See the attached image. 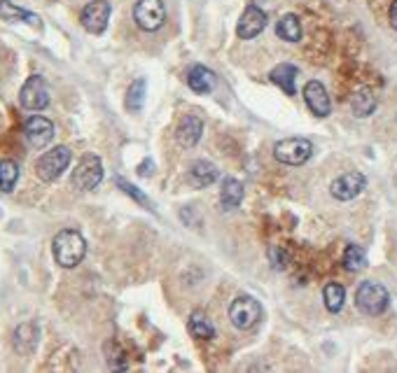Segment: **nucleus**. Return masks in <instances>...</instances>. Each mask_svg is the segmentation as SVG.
I'll return each instance as SVG.
<instances>
[{
    "label": "nucleus",
    "mask_w": 397,
    "mask_h": 373,
    "mask_svg": "<svg viewBox=\"0 0 397 373\" xmlns=\"http://www.w3.org/2000/svg\"><path fill=\"white\" fill-rule=\"evenodd\" d=\"M388 19H390V26L397 30V0L390 5V12H388Z\"/></svg>",
    "instance_id": "nucleus-29"
},
{
    "label": "nucleus",
    "mask_w": 397,
    "mask_h": 373,
    "mask_svg": "<svg viewBox=\"0 0 397 373\" xmlns=\"http://www.w3.org/2000/svg\"><path fill=\"white\" fill-rule=\"evenodd\" d=\"M17 180H19V166L12 159H3L0 161V192L10 194L12 189L17 187Z\"/></svg>",
    "instance_id": "nucleus-25"
},
{
    "label": "nucleus",
    "mask_w": 397,
    "mask_h": 373,
    "mask_svg": "<svg viewBox=\"0 0 397 373\" xmlns=\"http://www.w3.org/2000/svg\"><path fill=\"white\" fill-rule=\"evenodd\" d=\"M213 84H215V75L206 68V65H194V68H189L187 72V87L194 91V94H211L213 91Z\"/></svg>",
    "instance_id": "nucleus-16"
},
{
    "label": "nucleus",
    "mask_w": 397,
    "mask_h": 373,
    "mask_svg": "<svg viewBox=\"0 0 397 373\" xmlns=\"http://www.w3.org/2000/svg\"><path fill=\"white\" fill-rule=\"evenodd\" d=\"M133 21L138 28L148 30H159L166 21V8H164V0H138L133 5Z\"/></svg>",
    "instance_id": "nucleus-7"
},
{
    "label": "nucleus",
    "mask_w": 397,
    "mask_h": 373,
    "mask_svg": "<svg viewBox=\"0 0 397 373\" xmlns=\"http://www.w3.org/2000/svg\"><path fill=\"white\" fill-rule=\"evenodd\" d=\"M38 324L35 322H23L17 327V332H14V347H17V352H21V354H30L38 347Z\"/></svg>",
    "instance_id": "nucleus-15"
},
{
    "label": "nucleus",
    "mask_w": 397,
    "mask_h": 373,
    "mask_svg": "<svg viewBox=\"0 0 397 373\" xmlns=\"http://www.w3.org/2000/svg\"><path fill=\"white\" fill-rule=\"evenodd\" d=\"M23 138L30 148L35 150H42L54 140V121L42 117V114H33V117L26 119L23 124Z\"/></svg>",
    "instance_id": "nucleus-10"
},
{
    "label": "nucleus",
    "mask_w": 397,
    "mask_h": 373,
    "mask_svg": "<svg viewBox=\"0 0 397 373\" xmlns=\"http://www.w3.org/2000/svg\"><path fill=\"white\" fill-rule=\"evenodd\" d=\"M52 254L61 268H75L77 264H82L84 254H87V241H84V236L79 231L64 229L54 236Z\"/></svg>",
    "instance_id": "nucleus-1"
},
{
    "label": "nucleus",
    "mask_w": 397,
    "mask_h": 373,
    "mask_svg": "<svg viewBox=\"0 0 397 373\" xmlns=\"http://www.w3.org/2000/svg\"><path fill=\"white\" fill-rule=\"evenodd\" d=\"M264 26H267V12L258 8V5H248L246 12L241 14V19H238L236 33L241 40H253L264 30Z\"/></svg>",
    "instance_id": "nucleus-12"
},
{
    "label": "nucleus",
    "mask_w": 397,
    "mask_h": 373,
    "mask_svg": "<svg viewBox=\"0 0 397 373\" xmlns=\"http://www.w3.org/2000/svg\"><path fill=\"white\" fill-rule=\"evenodd\" d=\"M365 185H367L365 175L358 173V170H351V173L339 175L337 180L329 185V194H332L337 201H353L356 196L362 194Z\"/></svg>",
    "instance_id": "nucleus-11"
},
{
    "label": "nucleus",
    "mask_w": 397,
    "mask_h": 373,
    "mask_svg": "<svg viewBox=\"0 0 397 373\" xmlns=\"http://www.w3.org/2000/svg\"><path fill=\"white\" fill-rule=\"evenodd\" d=\"M322 301H325V308L329 310V313H339V310L344 308V301H346L344 285H339V283L325 285V290H322Z\"/></svg>",
    "instance_id": "nucleus-23"
},
{
    "label": "nucleus",
    "mask_w": 397,
    "mask_h": 373,
    "mask_svg": "<svg viewBox=\"0 0 397 373\" xmlns=\"http://www.w3.org/2000/svg\"><path fill=\"white\" fill-rule=\"evenodd\" d=\"M110 12H113V8H110L108 0H91V3L84 5L82 14H79V21H82L87 33L101 35V33H106V28H108Z\"/></svg>",
    "instance_id": "nucleus-9"
},
{
    "label": "nucleus",
    "mask_w": 397,
    "mask_h": 373,
    "mask_svg": "<svg viewBox=\"0 0 397 373\" xmlns=\"http://www.w3.org/2000/svg\"><path fill=\"white\" fill-rule=\"evenodd\" d=\"M304 103H307L311 114H316V117H327L332 112V101L327 96L325 84H320L318 79L307 82V87H304Z\"/></svg>",
    "instance_id": "nucleus-13"
},
{
    "label": "nucleus",
    "mask_w": 397,
    "mask_h": 373,
    "mask_svg": "<svg viewBox=\"0 0 397 373\" xmlns=\"http://www.w3.org/2000/svg\"><path fill=\"white\" fill-rule=\"evenodd\" d=\"M103 180V163L96 154H87L82 157V161L77 163L75 170H72V187L79 189V192H91L101 185Z\"/></svg>",
    "instance_id": "nucleus-6"
},
{
    "label": "nucleus",
    "mask_w": 397,
    "mask_h": 373,
    "mask_svg": "<svg viewBox=\"0 0 397 373\" xmlns=\"http://www.w3.org/2000/svg\"><path fill=\"white\" fill-rule=\"evenodd\" d=\"M273 157L285 166H302L313 157V143L307 138H285L273 148Z\"/></svg>",
    "instance_id": "nucleus-4"
},
{
    "label": "nucleus",
    "mask_w": 397,
    "mask_h": 373,
    "mask_svg": "<svg viewBox=\"0 0 397 373\" xmlns=\"http://www.w3.org/2000/svg\"><path fill=\"white\" fill-rule=\"evenodd\" d=\"M117 185L122 187V192H124V194H129L131 199H136V201H140V203H143L145 208H150L148 196H143V194H140L133 185H129V182H126V180H122V177H117ZM150 210H152V208H150Z\"/></svg>",
    "instance_id": "nucleus-28"
},
{
    "label": "nucleus",
    "mask_w": 397,
    "mask_h": 373,
    "mask_svg": "<svg viewBox=\"0 0 397 373\" xmlns=\"http://www.w3.org/2000/svg\"><path fill=\"white\" fill-rule=\"evenodd\" d=\"M390 294L381 283H362L356 292V305L365 315H381L388 308Z\"/></svg>",
    "instance_id": "nucleus-3"
},
{
    "label": "nucleus",
    "mask_w": 397,
    "mask_h": 373,
    "mask_svg": "<svg viewBox=\"0 0 397 373\" xmlns=\"http://www.w3.org/2000/svg\"><path fill=\"white\" fill-rule=\"evenodd\" d=\"M217 175H220V170L213 166L211 161H194V166L192 170H189V180H192V185L197 187V189H206V187H211L213 182L217 180Z\"/></svg>",
    "instance_id": "nucleus-18"
},
{
    "label": "nucleus",
    "mask_w": 397,
    "mask_h": 373,
    "mask_svg": "<svg viewBox=\"0 0 397 373\" xmlns=\"http://www.w3.org/2000/svg\"><path fill=\"white\" fill-rule=\"evenodd\" d=\"M145 94H148V82L145 79L131 82L129 91H126V110L129 112H140L145 105Z\"/></svg>",
    "instance_id": "nucleus-24"
},
{
    "label": "nucleus",
    "mask_w": 397,
    "mask_h": 373,
    "mask_svg": "<svg viewBox=\"0 0 397 373\" xmlns=\"http://www.w3.org/2000/svg\"><path fill=\"white\" fill-rule=\"evenodd\" d=\"M344 266L353 273L362 271V268L367 266V254H365V250L360 245H348L344 250Z\"/></svg>",
    "instance_id": "nucleus-26"
},
{
    "label": "nucleus",
    "mask_w": 397,
    "mask_h": 373,
    "mask_svg": "<svg viewBox=\"0 0 397 373\" xmlns=\"http://www.w3.org/2000/svg\"><path fill=\"white\" fill-rule=\"evenodd\" d=\"M0 19L5 21H26V23H33V26H38L40 19L35 14H30V12L17 8L14 3H10V0H0Z\"/></svg>",
    "instance_id": "nucleus-22"
},
{
    "label": "nucleus",
    "mask_w": 397,
    "mask_h": 373,
    "mask_svg": "<svg viewBox=\"0 0 397 373\" xmlns=\"http://www.w3.org/2000/svg\"><path fill=\"white\" fill-rule=\"evenodd\" d=\"M201 133H204V121L197 114H185L180 119L178 128H175V138H178L182 148H194L201 140Z\"/></svg>",
    "instance_id": "nucleus-14"
},
{
    "label": "nucleus",
    "mask_w": 397,
    "mask_h": 373,
    "mask_svg": "<svg viewBox=\"0 0 397 373\" xmlns=\"http://www.w3.org/2000/svg\"><path fill=\"white\" fill-rule=\"evenodd\" d=\"M229 320L236 329L248 332L262 320V305L255 296H236L229 305Z\"/></svg>",
    "instance_id": "nucleus-5"
},
{
    "label": "nucleus",
    "mask_w": 397,
    "mask_h": 373,
    "mask_svg": "<svg viewBox=\"0 0 397 373\" xmlns=\"http://www.w3.org/2000/svg\"><path fill=\"white\" fill-rule=\"evenodd\" d=\"M243 185L236 180V177H227L222 182V189H220V203H222L224 210H231V208H238L243 201Z\"/></svg>",
    "instance_id": "nucleus-19"
},
{
    "label": "nucleus",
    "mask_w": 397,
    "mask_h": 373,
    "mask_svg": "<svg viewBox=\"0 0 397 373\" xmlns=\"http://www.w3.org/2000/svg\"><path fill=\"white\" fill-rule=\"evenodd\" d=\"M189 334H192L194 339H201V341L215 339V329H213L201 315H192V320H189Z\"/></svg>",
    "instance_id": "nucleus-27"
},
{
    "label": "nucleus",
    "mask_w": 397,
    "mask_h": 373,
    "mask_svg": "<svg viewBox=\"0 0 397 373\" xmlns=\"http://www.w3.org/2000/svg\"><path fill=\"white\" fill-rule=\"evenodd\" d=\"M351 110L356 117H369L371 112L376 110V96L371 89H360L353 94L351 99Z\"/></svg>",
    "instance_id": "nucleus-21"
},
{
    "label": "nucleus",
    "mask_w": 397,
    "mask_h": 373,
    "mask_svg": "<svg viewBox=\"0 0 397 373\" xmlns=\"http://www.w3.org/2000/svg\"><path fill=\"white\" fill-rule=\"evenodd\" d=\"M276 35L285 42H299L302 40V21L297 14H283L276 23Z\"/></svg>",
    "instance_id": "nucleus-20"
},
{
    "label": "nucleus",
    "mask_w": 397,
    "mask_h": 373,
    "mask_svg": "<svg viewBox=\"0 0 397 373\" xmlns=\"http://www.w3.org/2000/svg\"><path fill=\"white\" fill-rule=\"evenodd\" d=\"M297 75H299V70L292 63H280L271 72H269V79H271L276 87L283 89L288 96H295V91H297V87H295V84H297Z\"/></svg>",
    "instance_id": "nucleus-17"
},
{
    "label": "nucleus",
    "mask_w": 397,
    "mask_h": 373,
    "mask_svg": "<svg viewBox=\"0 0 397 373\" xmlns=\"http://www.w3.org/2000/svg\"><path fill=\"white\" fill-rule=\"evenodd\" d=\"M19 103L21 108L30 110V112H38V110H45L50 105V89H47L45 77L30 75L19 91Z\"/></svg>",
    "instance_id": "nucleus-8"
},
{
    "label": "nucleus",
    "mask_w": 397,
    "mask_h": 373,
    "mask_svg": "<svg viewBox=\"0 0 397 373\" xmlns=\"http://www.w3.org/2000/svg\"><path fill=\"white\" fill-rule=\"evenodd\" d=\"M70 150L66 148V145H59V148H54L50 152H45L38 163H35V173L42 182H54L59 180L61 175H64V170L70 166Z\"/></svg>",
    "instance_id": "nucleus-2"
}]
</instances>
